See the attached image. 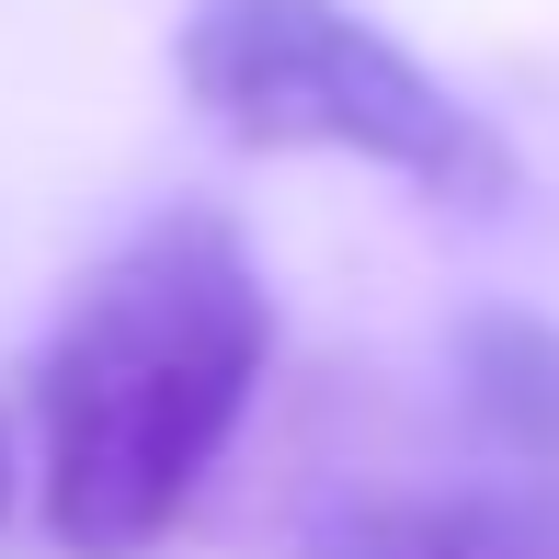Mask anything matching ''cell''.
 Here are the masks:
<instances>
[{
    "label": "cell",
    "instance_id": "obj_1",
    "mask_svg": "<svg viewBox=\"0 0 559 559\" xmlns=\"http://www.w3.org/2000/svg\"><path fill=\"white\" fill-rule=\"evenodd\" d=\"M263 354H274V286L240 217L217 206L138 217L81 274L35 366L46 537L69 559H148L217 479L251 389H263Z\"/></svg>",
    "mask_w": 559,
    "mask_h": 559
},
{
    "label": "cell",
    "instance_id": "obj_2",
    "mask_svg": "<svg viewBox=\"0 0 559 559\" xmlns=\"http://www.w3.org/2000/svg\"><path fill=\"white\" fill-rule=\"evenodd\" d=\"M171 58L194 115L240 148H332L468 217L514 206V148L491 138V115L354 0H194Z\"/></svg>",
    "mask_w": 559,
    "mask_h": 559
},
{
    "label": "cell",
    "instance_id": "obj_3",
    "mask_svg": "<svg viewBox=\"0 0 559 559\" xmlns=\"http://www.w3.org/2000/svg\"><path fill=\"white\" fill-rule=\"evenodd\" d=\"M297 559H559L548 479H435V491H343L309 514Z\"/></svg>",
    "mask_w": 559,
    "mask_h": 559
},
{
    "label": "cell",
    "instance_id": "obj_4",
    "mask_svg": "<svg viewBox=\"0 0 559 559\" xmlns=\"http://www.w3.org/2000/svg\"><path fill=\"white\" fill-rule=\"evenodd\" d=\"M456 366H468V412L525 468H559V332H537V320H479L456 343Z\"/></svg>",
    "mask_w": 559,
    "mask_h": 559
},
{
    "label": "cell",
    "instance_id": "obj_5",
    "mask_svg": "<svg viewBox=\"0 0 559 559\" xmlns=\"http://www.w3.org/2000/svg\"><path fill=\"white\" fill-rule=\"evenodd\" d=\"M0 514H12V435H0Z\"/></svg>",
    "mask_w": 559,
    "mask_h": 559
}]
</instances>
